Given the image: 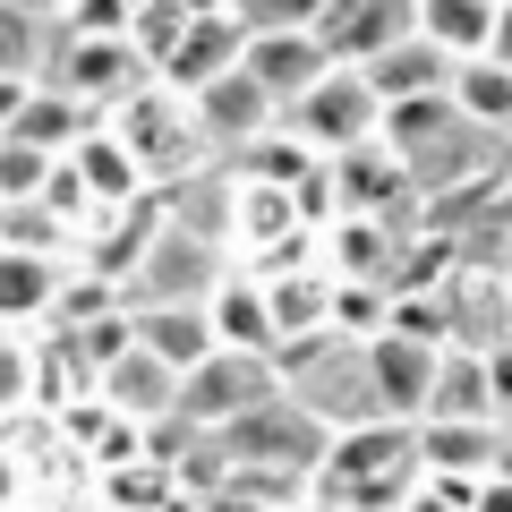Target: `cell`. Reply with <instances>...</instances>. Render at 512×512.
Here are the masks:
<instances>
[{
    "mask_svg": "<svg viewBox=\"0 0 512 512\" xmlns=\"http://www.w3.org/2000/svg\"><path fill=\"white\" fill-rule=\"evenodd\" d=\"M419 487H427V461H419L410 419H376V427L333 436L325 470H316V504H342V512H402Z\"/></svg>",
    "mask_w": 512,
    "mask_h": 512,
    "instance_id": "cell-1",
    "label": "cell"
},
{
    "mask_svg": "<svg viewBox=\"0 0 512 512\" xmlns=\"http://www.w3.org/2000/svg\"><path fill=\"white\" fill-rule=\"evenodd\" d=\"M103 128L128 146V163L146 171V188H171V180H188V171L214 163V146H205V128H197V103H188V94H171L163 77H154V86H137L120 111H103Z\"/></svg>",
    "mask_w": 512,
    "mask_h": 512,
    "instance_id": "cell-2",
    "label": "cell"
},
{
    "mask_svg": "<svg viewBox=\"0 0 512 512\" xmlns=\"http://www.w3.org/2000/svg\"><path fill=\"white\" fill-rule=\"evenodd\" d=\"M231 282V248H214V239L180 231V222H163L146 248V265L128 274V308H205V299Z\"/></svg>",
    "mask_w": 512,
    "mask_h": 512,
    "instance_id": "cell-3",
    "label": "cell"
},
{
    "mask_svg": "<svg viewBox=\"0 0 512 512\" xmlns=\"http://www.w3.org/2000/svg\"><path fill=\"white\" fill-rule=\"evenodd\" d=\"M282 128H291V137L316 154V163H333V154H359V146H376L384 103H376V86H367V69H333L325 86H308L291 111H282Z\"/></svg>",
    "mask_w": 512,
    "mask_h": 512,
    "instance_id": "cell-4",
    "label": "cell"
},
{
    "mask_svg": "<svg viewBox=\"0 0 512 512\" xmlns=\"http://www.w3.org/2000/svg\"><path fill=\"white\" fill-rule=\"evenodd\" d=\"M282 393L274 359H256V350H214L197 376H180V427H205V436H231L248 410H265Z\"/></svg>",
    "mask_w": 512,
    "mask_h": 512,
    "instance_id": "cell-5",
    "label": "cell"
},
{
    "mask_svg": "<svg viewBox=\"0 0 512 512\" xmlns=\"http://www.w3.org/2000/svg\"><path fill=\"white\" fill-rule=\"evenodd\" d=\"M214 444L239 461V470H274V461H282V470L316 478V470H325V444H333V436L291 402V393H274L265 410H248V419H239L231 436H214Z\"/></svg>",
    "mask_w": 512,
    "mask_h": 512,
    "instance_id": "cell-6",
    "label": "cell"
},
{
    "mask_svg": "<svg viewBox=\"0 0 512 512\" xmlns=\"http://www.w3.org/2000/svg\"><path fill=\"white\" fill-rule=\"evenodd\" d=\"M60 69L43 77V86H60V94H77L86 111H120L137 86H154V69L137 60V43L128 35H60Z\"/></svg>",
    "mask_w": 512,
    "mask_h": 512,
    "instance_id": "cell-7",
    "label": "cell"
},
{
    "mask_svg": "<svg viewBox=\"0 0 512 512\" xmlns=\"http://www.w3.org/2000/svg\"><path fill=\"white\" fill-rule=\"evenodd\" d=\"M410 35H419V0H325V18H316V43L333 52V69H367Z\"/></svg>",
    "mask_w": 512,
    "mask_h": 512,
    "instance_id": "cell-8",
    "label": "cell"
},
{
    "mask_svg": "<svg viewBox=\"0 0 512 512\" xmlns=\"http://www.w3.org/2000/svg\"><path fill=\"white\" fill-rule=\"evenodd\" d=\"M359 350H367L376 410H384V419H410V427H419V419H427V393H436V359H444V350L410 342V333H376V342H359Z\"/></svg>",
    "mask_w": 512,
    "mask_h": 512,
    "instance_id": "cell-9",
    "label": "cell"
},
{
    "mask_svg": "<svg viewBox=\"0 0 512 512\" xmlns=\"http://www.w3.org/2000/svg\"><path fill=\"white\" fill-rule=\"evenodd\" d=\"M239 69H248V26L222 9V18H188L180 52H171L154 77H163L171 94H188V103H197L205 86H222V77H239Z\"/></svg>",
    "mask_w": 512,
    "mask_h": 512,
    "instance_id": "cell-10",
    "label": "cell"
},
{
    "mask_svg": "<svg viewBox=\"0 0 512 512\" xmlns=\"http://www.w3.org/2000/svg\"><path fill=\"white\" fill-rule=\"evenodd\" d=\"M197 128H205V146H214V163H231V154H248L265 128H282V103L239 69V77H222V86L197 94Z\"/></svg>",
    "mask_w": 512,
    "mask_h": 512,
    "instance_id": "cell-11",
    "label": "cell"
},
{
    "mask_svg": "<svg viewBox=\"0 0 512 512\" xmlns=\"http://www.w3.org/2000/svg\"><path fill=\"white\" fill-rule=\"evenodd\" d=\"M60 282H69V256H43V248H0V333L52 325Z\"/></svg>",
    "mask_w": 512,
    "mask_h": 512,
    "instance_id": "cell-12",
    "label": "cell"
},
{
    "mask_svg": "<svg viewBox=\"0 0 512 512\" xmlns=\"http://www.w3.org/2000/svg\"><path fill=\"white\" fill-rule=\"evenodd\" d=\"M248 77L291 111L308 86H325V77H333V52L316 35H248Z\"/></svg>",
    "mask_w": 512,
    "mask_h": 512,
    "instance_id": "cell-13",
    "label": "cell"
},
{
    "mask_svg": "<svg viewBox=\"0 0 512 512\" xmlns=\"http://www.w3.org/2000/svg\"><path fill=\"white\" fill-rule=\"evenodd\" d=\"M128 316H137V350H154L171 376H197V367L222 350V333H214L205 308H128Z\"/></svg>",
    "mask_w": 512,
    "mask_h": 512,
    "instance_id": "cell-14",
    "label": "cell"
},
{
    "mask_svg": "<svg viewBox=\"0 0 512 512\" xmlns=\"http://www.w3.org/2000/svg\"><path fill=\"white\" fill-rule=\"evenodd\" d=\"M94 128H103V111H86L77 94H60V86H35L9 137H18V146H35V154H52V163H69V154L86 146Z\"/></svg>",
    "mask_w": 512,
    "mask_h": 512,
    "instance_id": "cell-15",
    "label": "cell"
},
{
    "mask_svg": "<svg viewBox=\"0 0 512 512\" xmlns=\"http://www.w3.org/2000/svg\"><path fill=\"white\" fill-rule=\"evenodd\" d=\"M103 402L120 410L128 427H146V419H180V376H171L154 350H128V359L103 376Z\"/></svg>",
    "mask_w": 512,
    "mask_h": 512,
    "instance_id": "cell-16",
    "label": "cell"
},
{
    "mask_svg": "<svg viewBox=\"0 0 512 512\" xmlns=\"http://www.w3.org/2000/svg\"><path fill=\"white\" fill-rule=\"evenodd\" d=\"M495 419H419V461L427 478H487L495 470Z\"/></svg>",
    "mask_w": 512,
    "mask_h": 512,
    "instance_id": "cell-17",
    "label": "cell"
},
{
    "mask_svg": "<svg viewBox=\"0 0 512 512\" xmlns=\"http://www.w3.org/2000/svg\"><path fill=\"white\" fill-rule=\"evenodd\" d=\"M367 86H376V103H419V94H453V60H444L427 35H410V43H393L384 60H367Z\"/></svg>",
    "mask_w": 512,
    "mask_h": 512,
    "instance_id": "cell-18",
    "label": "cell"
},
{
    "mask_svg": "<svg viewBox=\"0 0 512 512\" xmlns=\"http://www.w3.org/2000/svg\"><path fill=\"white\" fill-rule=\"evenodd\" d=\"M495 18H504V0H419V35L436 43L453 69H461V60H487Z\"/></svg>",
    "mask_w": 512,
    "mask_h": 512,
    "instance_id": "cell-19",
    "label": "cell"
},
{
    "mask_svg": "<svg viewBox=\"0 0 512 512\" xmlns=\"http://www.w3.org/2000/svg\"><path fill=\"white\" fill-rule=\"evenodd\" d=\"M205 316H214L222 350H256V359H274V308H265V282H256V274H239V265H231V282L205 299Z\"/></svg>",
    "mask_w": 512,
    "mask_h": 512,
    "instance_id": "cell-20",
    "label": "cell"
},
{
    "mask_svg": "<svg viewBox=\"0 0 512 512\" xmlns=\"http://www.w3.org/2000/svg\"><path fill=\"white\" fill-rule=\"evenodd\" d=\"M427 419H495V393H487V350H444L436 359V393H427Z\"/></svg>",
    "mask_w": 512,
    "mask_h": 512,
    "instance_id": "cell-21",
    "label": "cell"
},
{
    "mask_svg": "<svg viewBox=\"0 0 512 512\" xmlns=\"http://www.w3.org/2000/svg\"><path fill=\"white\" fill-rule=\"evenodd\" d=\"M453 103H461L470 128H487L495 146L512 137V69H504V60H461V69H453Z\"/></svg>",
    "mask_w": 512,
    "mask_h": 512,
    "instance_id": "cell-22",
    "label": "cell"
},
{
    "mask_svg": "<svg viewBox=\"0 0 512 512\" xmlns=\"http://www.w3.org/2000/svg\"><path fill=\"white\" fill-rule=\"evenodd\" d=\"M69 163H77V180H86V197H94V205H128V197H146V171L128 163V146L111 137V128H94V137L69 154Z\"/></svg>",
    "mask_w": 512,
    "mask_h": 512,
    "instance_id": "cell-23",
    "label": "cell"
},
{
    "mask_svg": "<svg viewBox=\"0 0 512 512\" xmlns=\"http://www.w3.org/2000/svg\"><path fill=\"white\" fill-rule=\"evenodd\" d=\"M52 43H60V26L26 18V9H0V77L43 86V77H52Z\"/></svg>",
    "mask_w": 512,
    "mask_h": 512,
    "instance_id": "cell-24",
    "label": "cell"
},
{
    "mask_svg": "<svg viewBox=\"0 0 512 512\" xmlns=\"http://www.w3.org/2000/svg\"><path fill=\"white\" fill-rule=\"evenodd\" d=\"M35 384H43L35 333H0V419H26L35 410Z\"/></svg>",
    "mask_w": 512,
    "mask_h": 512,
    "instance_id": "cell-25",
    "label": "cell"
},
{
    "mask_svg": "<svg viewBox=\"0 0 512 512\" xmlns=\"http://www.w3.org/2000/svg\"><path fill=\"white\" fill-rule=\"evenodd\" d=\"M180 35H188V9H180V0H137L128 43H137V60H146V69H163V60L180 52Z\"/></svg>",
    "mask_w": 512,
    "mask_h": 512,
    "instance_id": "cell-26",
    "label": "cell"
},
{
    "mask_svg": "<svg viewBox=\"0 0 512 512\" xmlns=\"http://www.w3.org/2000/svg\"><path fill=\"white\" fill-rule=\"evenodd\" d=\"M248 35H316V18H325V0H239L231 9Z\"/></svg>",
    "mask_w": 512,
    "mask_h": 512,
    "instance_id": "cell-27",
    "label": "cell"
},
{
    "mask_svg": "<svg viewBox=\"0 0 512 512\" xmlns=\"http://www.w3.org/2000/svg\"><path fill=\"white\" fill-rule=\"evenodd\" d=\"M43 180H52V154L18 146V137H0V197H9V205H35Z\"/></svg>",
    "mask_w": 512,
    "mask_h": 512,
    "instance_id": "cell-28",
    "label": "cell"
},
{
    "mask_svg": "<svg viewBox=\"0 0 512 512\" xmlns=\"http://www.w3.org/2000/svg\"><path fill=\"white\" fill-rule=\"evenodd\" d=\"M137 0H69L60 9V35H128Z\"/></svg>",
    "mask_w": 512,
    "mask_h": 512,
    "instance_id": "cell-29",
    "label": "cell"
},
{
    "mask_svg": "<svg viewBox=\"0 0 512 512\" xmlns=\"http://www.w3.org/2000/svg\"><path fill=\"white\" fill-rule=\"evenodd\" d=\"M487 393H495V410H512V342L487 350Z\"/></svg>",
    "mask_w": 512,
    "mask_h": 512,
    "instance_id": "cell-30",
    "label": "cell"
},
{
    "mask_svg": "<svg viewBox=\"0 0 512 512\" xmlns=\"http://www.w3.org/2000/svg\"><path fill=\"white\" fill-rule=\"evenodd\" d=\"M26 94H35V86H26V77H0V137H9V128H18Z\"/></svg>",
    "mask_w": 512,
    "mask_h": 512,
    "instance_id": "cell-31",
    "label": "cell"
},
{
    "mask_svg": "<svg viewBox=\"0 0 512 512\" xmlns=\"http://www.w3.org/2000/svg\"><path fill=\"white\" fill-rule=\"evenodd\" d=\"M487 60H504V69H512V0H504V18H495V43H487Z\"/></svg>",
    "mask_w": 512,
    "mask_h": 512,
    "instance_id": "cell-32",
    "label": "cell"
},
{
    "mask_svg": "<svg viewBox=\"0 0 512 512\" xmlns=\"http://www.w3.org/2000/svg\"><path fill=\"white\" fill-rule=\"evenodd\" d=\"M0 9H26V18H43V26H60V9H69V0H0Z\"/></svg>",
    "mask_w": 512,
    "mask_h": 512,
    "instance_id": "cell-33",
    "label": "cell"
},
{
    "mask_svg": "<svg viewBox=\"0 0 512 512\" xmlns=\"http://www.w3.org/2000/svg\"><path fill=\"white\" fill-rule=\"evenodd\" d=\"M18 495V453H9V436H0V504Z\"/></svg>",
    "mask_w": 512,
    "mask_h": 512,
    "instance_id": "cell-34",
    "label": "cell"
},
{
    "mask_svg": "<svg viewBox=\"0 0 512 512\" xmlns=\"http://www.w3.org/2000/svg\"><path fill=\"white\" fill-rule=\"evenodd\" d=\"M188 18H222V9H231V0H180Z\"/></svg>",
    "mask_w": 512,
    "mask_h": 512,
    "instance_id": "cell-35",
    "label": "cell"
},
{
    "mask_svg": "<svg viewBox=\"0 0 512 512\" xmlns=\"http://www.w3.org/2000/svg\"><path fill=\"white\" fill-rule=\"evenodd\" d=\"M265 512H316V504H308V495H282V504H265Z\"/></svg>",
    "mask_w": 512,
    "mask_h": 512,
    "instance_id": "cell-36",
    "label": "cell"
},
{
    "mask_svg": "<svg viewBox=\"0 0 512 512\" xmlns=\"http://www.w3.org/2000/svg\"><path fill=\"white\" fill-rule=\"evenodd\" d=\"M9 222H18V205H9V197H0V248H9Z\"/></svg>",
    "mask_w": 512,
    "mask_h": 512,
    "instance_id": "cell-37",
    "label": "cell"
},
{
    "mask_svg": "<svg viewBox=\"0 0 512 512\" xmlns=\"http://www.w3.org/2000/svg\"><path fill=\"white\" fill-rule=\"evenodd\" d=\"M495 274H512V231H504V256H495Z\"/></svg>",
    "mask_w": 512,
    "mask_h": 512,
    "instance_id": "cell-38",
    "label": "cell"
},
{
    "mask_svg": "<svg viewBox=\"0 0 512 512\" xmlns=\"http://www.w3.org/2000/svg\"><path fill=\"white\" fill-rule=\"evenodd\" d=\"M316 512H342V504H316Z\"/></svg>",
    "mask_w": 512,
    "mask_h": 512,
    "instance_id": "cell-39",
    "label": "cell"
},
{
    "mask_svg": "<svg viewBox=\"0 0 512 512\" xmlns=\"http://www.w3.org/2000/svg\"><path fill=\"white\" fill-rule=\"evenodd\" d=\"M231 9H239V0H231Z\"/></svg>",
    "mask_w": 512,
    "mask_h": 512,
    "instance_id": "cell-40",
    "label": "cell"
}]
</instances>
